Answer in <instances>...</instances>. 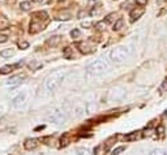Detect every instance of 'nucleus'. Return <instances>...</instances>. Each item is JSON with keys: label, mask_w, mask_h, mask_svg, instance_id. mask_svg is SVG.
Returning a JSON list of instances; mask_svg holds the SVG:
<instances>
[{"label": "nucleus", "mask_w": 167, "mask_h": 155, "mask_svg": "<svg viewBox=\"0 0 167 155\" xmlns=\"http://www.w3.org/2000/svg\"><path fill=\"white\" fill-rule=\"evenodd\" d=\"M37 66H41V64H35V63H33V64H30V68H33V69H35Z\"/></svg>", "instance_id": "33"}, {"label": "nucleus", "mask_w": 167, "mask_h": 155, "mask_svg": "<svg viewBox=\"0 0 167 155\" xmlns=\"http://www.w3.org/2000/svg\"><path fill=\"white\" fill-rule=\"evenodd\" d=\"M71 35H72V38H77V37L80 35V30H79V29L72 30V31H71Z\"/></svg>", "instance_id": "28"}, {"label": "nucleus", "mask_w": 167, "mask_h": 155, "mask_svg": "<svg viewBox=\"0 0 167 155\" xmlns=\"http://www.w3.org/2000/svg\"><path fill=\"white\" fill-rule=\"evenodd\" d=\"M150 155H167V150H162V149H155L150 153Z\"/></svg>", "instance_id": "20"}, {"label": "nucleus", "mask_w": 167, "mask_h": 155, "mask_svg": "<svg viewBox=\"0 0 167 155\" xmlns=\"http://www.w3.org/2000/svg\"><path fill=\"white\" fill-rule=\"evenodd\" d=\"M13 55H14V51H13V50H3V51L2 52H0V56H2V58H10V56H13Z\"/></svg>", "instance_id": "16"}, {"label": "nucleus", "mask_w": 167, "mask_h": 155, "mask_svg": "<svg viewBox=\"0 0 167 155\" xmlns=\"http://www.w3.org/2000/svg\"><path fill=\"white\" fill-rule=\"evenodd\" d=\"M5 42H8V37L4 34H0V43H5Z\"/></svg>", "instance_id": "30"}, {"label": "nucleus", "mask_w": 167, "mask_h": 155, "mask_svg": "<svg viewBox=\"0 0 167 155\" xmlns=\"http://www.w3.org/2000/svg\"><path fill=\"white\" fill-rule=\"evenodd\" d=\"M144 12H145V10H144V8H135L131 12V21L132 22H135L136 20H138L141 17V16L144 14Z\"/></svg>", "instance_id": "11"}, {"label": "nucleus", "mask_w": 167, "mask_h": 155, "mask_svg": "<svg viewBox=\"0 0 167 155\" xmlns=\"http://www.w3.org/2000/svg\"><path fill=\"white\" fill-rule=\"evenodd\" d=\"M138 137H140V132H133V133H131V134L125 136V140L127 141H133V140H137Z\"/></svg>", "instance_id": "17"}, {"label": "nucleus", "mask_w": 167, "mask_h": 155, "mask_svg": "<svg viewBox=\"0 0 167 155\" xmlns=\"http://www.w3.org/2000/svg\"><path fill=\"white\" fill-rule=\"evenodd\" d=\"M43 26H44V24H42V21H41V20L33 18V21L30 22V29H29V31L34 34V33L41 31V30L43 29Z\"/></svg>", "instance_id": "7"}, {"label": "nucleus", "mask_w": 167, "mask_h": 155, "mask_svg": "<svg viewBox=\"0 0 167 155\" xmlns=\"http://www.w3.org/2000/svg\"><path fill=\"white\" fill-rule=\"evenodd\" d=\"M108 66L110 65L107 63V60H104V58H99L86 66V72L92 76H99V74H103L108 69Z\"/></svg>", "instance_id": "2"}, {"label": "nucleus", "mask_w": 167, "mask_h": 155, "mask_svg": "<svg viewBox=\"0 0 167 155\" xmlns=\"http://www.w3.org/2000/svg\"><path fill=\"white\" fill-rule=\"evenodd\" d=\"M101 5H97V7H94L93 9H92V12H90V14L92 16H98V14H101Z\"/></svg>", "instance_id": "23"}, {"label": "nucleus", "mask_w": 167, "mask_h": 155, "mask_svg": "<svg viewBox=\"0 0 167 155\" xmlns=\"http://www.w3.org/2000/svg\"><path fill=\"white\" fill-rule=\"evenodd\" d=\"M94 108H96V104H94V103H89L88 106H86V112L88 113H92L93 111H94Z\"/></svg>", "instance_id": "25"}, {"label": "nucleus", "mask_w": 167, "mask_h": 155, "mask_svg": "<svg viewBox=\"0 0 167 155\" xmlns=\"http://www.w3.org/2000/svg\"><path fill=\"white\" fill-rule=\"evenodd\" d=\"M148 0H136V4H138L140 7H144V5H146Z\"/></svg>", "instance_id": "31"}, {"label": "nucleus", "mask_w": 167, "mask_h": 155, "mask_svg": "<svg viewBox=\"0 0 167 155\" xmlns=\"http://www.w3.org/2000/svg\"><path fill=\"white\" fill-rule=\"evenodd\" d=\"M27 102H29V91H22V93L18 94L17 97L13 98L12 107L17 108V109H21V108H24L26 106Z\"/></svg>", "instance_id": "5"}, {"label": "nucleus", "mask_w": 167, "mask_h": 155, "mask_svg": "<svg viewBox=\"0 0 167 155\" xmlns=\"http://www.w3.org/2000/svg\"><path fill=\"white\" fill-rule=\"evenodd\" d=\"M24 78H25V76L24 74H17V76H13V77H10V78L7 81V85L8 86H12V87H14V86H18L22 81H24Z\"/></svg>", "instance_id": "8"}, {"label": "nucleus", "mask_w": 167, "mask_h": 155, "mask_svg": "<svg viewBox=\"0 0 167 155\" xmlns=\"http://www.w3.org/2000/svg\"><path fill=\"white\" fill-rule=\"evenodd\" d=\"M82 26H85L86 29H90V26H92V24L90 22H82Z\"/></svg>", "instance_id": "32"}, {"label": "nucleus", "mask_w": 167, "mask_h": 155, "mask_svg": "<svg viewBox=\"0 0 167 155\" xmlns=\"http://www.w3.org/2000/svg\"><path fill=\"white\" fill-rule=\"evenodd\" d=\"M8 25H9L8 18L5 16H0V29H5V27H8Z\"/></svg>", "instance_id": "15"}, {"label": "nucleus", "mask_w": 167, "mask_h": 155, "mask_svg": "<svg viewBox=\"0 0 167 155\" xmlns=\"http://www.w3.org/2000/svg\"><path fill=\"white\" fill-rule=\"evenodd\" d=\"M17 65H20V64H17ZM17 65H4L3 68H0V74H8V73H10V72H12Z\"/></svg>", "instance_id": "12"}, {"label": "nucleus", "mask_w": 167, "mask_h": 155, "mask_svg": "<svg viewBox=\"0 0 167 155\" xmlns=\"http://www.w3.org/2000/svg\"><path fill=\"white\" fill-rule=\"evenodd\" d=\"M68 69H56L51 72L48 76L46 81H44V86L48 91H55L56 89L63 84V81L67 78V76H68Z\"/></svg>", "instance_id": "1"}, {"label": "nucleus", "mask_w": 167, "mask_h": 155, "mask_svg": "<svg viewBox=\"0 0 167 155\" xmlns=\"http://www.w3.org/2000/svg\"><path fill=\"white\" fill-rule=\"evenodd\" d=\"M62 39H63L62 35H52V37H50L47 39V44L48 46H51V47H56V46H59V44L62 43Z\"/></svg>", "instance_id": "10"}, {"label": "nucleus", "mask_w": 167, "mask_h": 155, "mask_svg": "<svg viewBox=\"0 0 167 155\" xmlns=\"http://www.w3.org/2000/svg\"><path fill=\"white\" fill-rule=\"evenodd\" d=\"M115 17H116V14H115V13H111V14H108L107 17H106V22H112V21L115 20Z\"/></svg>", "instance_id": "27"}, {"label": "nucleus", "mask_w": 167, "mask_h": 155, "mask_svg": "<svg viewBox=\"0 0 167 155\" xmlns=\"http://www.w3.org/2000/svg\"><path fill=\"white\" fill-rule=\"evenodd\" d=\"M20 8H21L22 10H29V9L31 8V4H30L29 2H21V3H20Z\"/></svg>", "instance_id": "19"}, {"label": "nucleus", "mask_w": 167, "mask_h": 155, "mask_svg": "<svg viewBox=\"0 0 167 155\" xmlns=\"http://www.w3.org/2000/svg\"><path fill=\"white\" fill-rule=\"evenodd\" d=\"M56 18H58V20H69V18H71V14H69V13H65V14H59Z\"/></svg>", "instance_id": "26"}, {"label": "nucleus", "mask_w": 167, "mask_h": 155, "mask_svg": "<svg viewBox=\"0 0 167 155\" xmlns=\"http://www.w3.org/2000/svg\"><path fill=\"white\" fill-rule=\"evenodd\" d=\"M38 145H39V140H38V138H27L24 143L26 150H34Z\"/></svg>", "instance_id": "9"}, {"label": "nucleus", "mask_w": 167, "mask_h": 155, "mask_svg": "<svg viewBox=\"0 0 167 155\" xmlns=\"http://www.w3.org/2000/svg\"><path fill=\"white\" fill-rule=\"evenodd\" d=\"M79 47H80V50H81V52H84V54H89V52H90V51H89L88 48L96 50V48H93L92 46H89V43H88V42H82V43H79Z\"/></svg>", "instance_id": "13"}, {"label": "nucleus", "mask_w": 167, "mask_h": 155, "mask_svg": "<svg viewBox=\"0 0 167 155\" xmlns=\"http://www.w3.org/2000/svg\"><path fill=\"white\" fill-rule=\"evenodd\" d=\"M77 155H92V153L89 151L86 147H81L77 150Z\"/></svg>", "instance_id": "22"}, {"label": "nucleus", "mask_w": 167, "mask_h": 155, "mask_svg": "<svg viewBox=\"0 0 167 155\" xmlns=\"http://www.w3.org/2000/svg\"><path fill=\"white\" fill-rule=\"evenodd\" d=\"M2 113H3V107H0V116H2Z\"/></svg>", "instance_id": "35"}, {"label": "nucleus", "mask_w": 167, "mask_h": 155, "mask_svg": "<svg viewBox=\"0 0 167 155\" xmlns=\"http://www.w3.org/2000/svg\"><path fill=\"white\" fill-rule=\"evenodd\" d=\"M18 46L22 50H26L27 47H29V43H27V42H18Z\"/></svg>", "instance_id": "29"}, {"label": "nucleus", "mask_w": 167, "mask_h": 155, "mask_svg": "<svg viewBox=\"0 0 167 155\" xmlns=\"http://www.w3.org/2000/svg\"><path fill=\"white\" fill-rule=\"evenodd\" d=\"M129 54H131V50L128 47H115L112 51L110 52V59L115 63H123L125 60L129 58Z\"/></svg>", "instance_id": "3"}, {"label": "nucleus", "mask_w": 167, "mask_h": 155, "mask_svg": "<svg viewBox=\"0 0 167 155\" xmlns=\"http://www.w3.org/2000/svg\"><path fill=\"white\" fill-rule=\"evenodd\" d=\"M47 119H48L50 123H52L55 125H63V124L67 123V113H65L64 109L56 108V109H54L48 113Z\"/></svg>", "instance_id": "4"}, {"label": "nucleus", "mask_w": 167, "mask_h": 155, "mask_svg": "<svg viewBox=\"0 0 167 155\" xmlns=\"http://www.w3.org/2000/svg\"><path fill=\"white\" fill-rule=\"evenodd\" d=\"M33 2H34V3H41L42 0H33Z\"/></svg>", "instance_id": "34"}, {"label": "nucleus", "mask_w": 167, "mask_h": 155, "mask_svg": "<svg viewBox=\"0 0 167 155\" xmlns=\"http://www.w3.org/2000/svg\"><path fill=\"white\" fill-rule=\"evenodd\" d=\"M125 90L123 87H114L107 94V102H118L125 98Z\"/></svg>", "instance_id": "6"}, {"label": "nucleus", "mask_w": 167, "mask_h": 155, "mask_svg": "<svg viewBox=\"0 0 167 155\" xmlns=\"http://www.w3.org/2000/svg\"><path fill=\"white\" fill-rule=\"evenodd\" d=\"M62 146H67L69 143V136L68 134H64V137H62Z\"/></svg>", "instance_id": "24"}, {"label": "nucleus", "mask_w": 167, "mask_h": 155, "mask_svg": "<svg viewBox=\"0 0 167 155\" xmlns=\"http://www.w3.org/2000/svg\"><path fill=\"white\" fill-rule=\"evenodd\" d=\"M123 25H124V20H118V21H116L115 22V24H114V27H112V29L115 30V31H118V30H120L121 29V27H123Z\"/></svg>", "instance_id": "18"}, {"label": "nucleus", "mask_w": 167, "mask_h": 155, "mask_svg": "<svg viewBox=\"0 0 167 155\" xmlns=\"http://www.w3.org/2000/svg\"><path fill=\"white\" fill-rule=\"evenodd\" d=\"M47 17H48V16H47V13L46 12H37V13H34V14H33V18H37V20H43V21H46L47 20Z\"/></svg>", "instance_id": "14"}, {"label": "nucleus", "mask_w": 167, "mask_h": 155, "mask_svg": "<svg viewBox=\"0 0 167 155\" xmlns=\"http://www.w3.org/2000/svg\"><path fill=\"white\" fill-rule=\"evenodd\" d=\"M125 150V146H119V147H116V149H114L112 150V153H111V155H119V154H121Z\"/></svg>", "instance_id": "21"}]
</instances>
